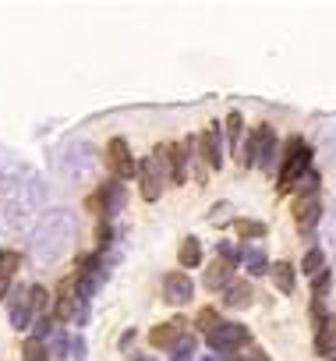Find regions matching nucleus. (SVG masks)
I'll list each match as a JSON object with an SVG mask.
<instances>
[{
  "label": "nucleus",
  "mask_w": 336,
  "mask_h": 361,
  "mask_svg": "<svg viewBox=\"0 0 336 361\" xmlns=\"http://www.w3.org/2000/svg\"><path fill=\"white\" fill-rule=\"evenodd\" d=\"M75 213L71 209H50V213L36 223L32 230V259L39 266H50L57 262L60 255H64L71 248V241H75Z\"/></svg>",
  "instance_id": "f257e3e1"
},
{
  "label": "nucleus",
  "mask_w": 336,
  "mask_h": 361,
  "mask_svg": "<svg viewBox=\"0 0 336 361\" xmlns=\"http://www.w3.org/2000/svg\"><path fill=\"white\" fill-rule=\"evenodd\" d=\"M308 163H312V145L304 142L301 135L287 138V145H283V163H280V192H290L297 180L308 174Z\"/></svg>",
  "instance_id": "f03ea898"
},
{
  "label": "nucleus",
  "mask_w": 336,
  "mask_h": 361,
  "mask_svg": "<svg viewBox=\"0 0 336 361\" xmlns=\"http://www.w3.org/2000/svg\"><path fill=\"white\" fill-rule=\"evenodd\" d=\"M106 280V262L103 255H82L78 259V269H75V290H78V301L88 305L96 294V287Z\"/></svg>",
  "instance_id": "7ed1b4c3"
},
{
  "label": "nucleus",
  "mask_w": 336,
  "mask_h": 361,
  "mask_svg": "<svg viewBox=\"0 0 336 361\" xmlns=\"http://www.w3.org/2000/svg\"><path fill=\"white\" fill-rule=\"evenodd\" d=\"M209 340V347L212 351H220V354H241L244 347H252V333H248V326H244V322H220L216 329H212V333L205 337Z\"/></svg>",
  "instance_id": "20e7f679"
},
{
  "label": "nucleus",
  "mask_w": 336,
  "mask_h": 361,
  "mask_svg": "<svg viewBox=\"0 0 336 361\" xmlns=\"http://www.w3.org/2000/svg\"><path fill=\"white\" fill-rule=\"evenodd\" d=\"M25 185H28V180H11V185L4 188V220H8V227L28 223V216H32V209H36V202H39V195H36V198H25V195H21Z\"/></svg>",
  "instance_id": "39448f33"
},
{
  "label": "nucleus",
  "mask_w": 336,
  "mask_h": 361,
  "mask_svg": "<svg viewBox=\"0 0 336 361\" xmlns=\"http://www.w3.org/2000/svg\"><path fill=\"white\" fill-rule=\"evenodd\" d=\"M163 180H170V170L160 156H149L138 163V192L145 202H156L163 195Z\"/></svg>",
  "instance_id": "423d86ee"
},
{
  "label": "nucleus",
  "mask_w": 336,
  "mask_h": 361,
  "mask_svg": "<svg viewBox=\"0 0 336 361\" xmlns=\"http://www.w3.org/2000/svg\"><path fill=\"white\" fill-rule=\"evenodd\" d=\"M60 167H64V174H68L71 180H85L88 174L96 170V149L88 145V142H78V145H71L68 153H64Z\"/></svg>",
  "instance_id": "0eeeda50"
},
{
  "label": "nucleus",
  "mask_w": 336,
  "mask_h": 361,
  "mask_svg": "<svg viewBox=\"0 0 336 361\" xmlns=\"http://www.w3.org/2000/svg\"><path fill=\"white\" fill-rule=\"evenodd\" d=\"M106 163H110V170H113L117 180H131V177L138 174L135 153H131V145H128L124 138H110V142H106Z\"/></svg>",
  "instance_id": "6e6552de"
},
{
  "label": "nucleus",
  "mask_w": 336,
  "mask_h": 361,
  "mask_svg": "<svg viewBox=\"0 0 336 361\" xmlns=\"http://www.w3.org/2000/svg\"><path fill=\"white\" fill-rule=\"evenodd\" d=\"M188 340V319H170V322H163V326H156L149 333V344L156 347V351H177L180 344Z\"/></svg>",
  "instance_id": "1a4fd4ad"
},
{
  "label": "nucleus",
  "mask_w": 336,
  "mask_h": 361,
  "mask_svg": "<svg viewBox=\"0 0 336 361\" xmlns=\"http://www.w3.org/2000/svg\"><path fill=\"white\" fill-rule=\"evenodd\" d=\"M195 297V280L192 273H185V269H174V273L163 277V301L167 305H188V301Z\"/></svg>",
  "instance_id": "9d476101"
},
{
  "label": "nucleus",
  "mask_w": 336,
  "mask_h": 361,
  "mask_svg": "<svg viewBox=\"0 0 336 361\" xmlns=\"http://www.w3.org/2000/svg\"><path fill=\"white\" fill-rule=\"evenodd\" d=\"M156 156L167 163L174 185H185V180H188V160H192L188 145H160V149H156Z\"/></svg>",
  "instance_id": "9b49d317"
},
{
  "label": "nucleus",
  "mask_w": 336,
  "mask_h": 361,
  "mask_svg": "<svg viewBox=\"0 0 336 361\" xmlns=\"http://www.w3.org/2000/svg\"><path fill=\"white\" fill-rule=\"evenodd\" d=\"M11 305H8V315H11V326L15 329H28L32 326V315H36V305H32V290L28 287H18L11 290Z\"/></svg>",
  "instance_id": "f8f14e48"
},
{
  "label": "nucleus",
  "mask_w": 336,
  "mask_h": 361,
  "mask_svg": "<svg viewBox=\"0 0 336 361\" xmlns=\"http://www.w3.org/2000/svg\"><path fill=\"white\" fill-rule=\"evenodd\" d=\"M82 308V301H78V290H75V280H64L57 287V301H53V319L57 322H68L75 319Z\"/></svg>",
  "instance_id": "ddd939ff"
},
{
  "label": "nucleus",
  "mask_w": 336,
  "mask_h": 361,
  "mask_svg": "<svg viewBox=\"0 0 336 361\" xmlns=\"http://www.w3.org/2000/svg\"><path fill=\"white\" fill-rule=\"evenodd\" d=\"M198 149H202V156L212 170H220L223 167V135H220V124H212L198 135Z\"/></svg>",
  "instance_id": "4468645a"
},
{
  "label": "nucleus",
  "mask_w": 336,
  "mask_h": 361,
  "mask_svg": "<svg viewBox=\"0 0 336 361\" xmlns=\"http://www.w3.org/2000/svg\"><path fill=\"white\" fill-rule=\"evenodd\" d=\"M319 216H322V202H319V195H312V198H297V202H294V220H297V230H301V234H308V230L319 223Z\"/></svg>",
  "instance_id": "2eb2a0df"
},
{
  "label": "nucleus",
  "mask_w": 336,
  "mask_h": 361,
  "mask_svg": "<svg viewBox=\"0 0 336 361\" xmlns=\"http://www.w3.org/2000/svg\"><path fill=\"white\" fill-rule=\"evenodd\" d=\"M124 198H128V192H124V180H106V185L100 188V205H103L106 220H110V216H117L120 209H124Z\"/></svg>",
  "instance_id": "dca6fc26"
},
{
  "label": "nucleus",
  "mask_w": 336,
  "mask_h": 361,
  "mask_svg": "<svg viewBox=\"0 0 336 361\" xmlns=\"http://www.w3.org/2000/svg\"><path fill=\"white\" fill-rule=\"evenodd\" d=\"M255 138H259V167H262V170H272V160H277V153H280L277 131H272L269 124H262V128L255 131Z\"/></svg>",
  "instance_id": "f3484780"
},
{
  "label": "nucleus",
  "mask_w": 336,
  "mask_h": 361,
  "mask_svg": "<svg viewBox=\"0 0 336 361\" xmlns=\"http://www.w3.org/2000/svg\"><path fill=\"white\" fill-rule=\"evenodd\" d=\"M241 266L248 269L252 277H262V273H269V269H272L269 255H265L259 245H244V248H241Z\"/></svg>",
  "instance_id": "a211bd4d"
},
{
  "label": "nucleus",
  "mask_w": 336,
  "mask_h": 361,
  "mask_svg": "<svg viewBox=\"0 0 336 361\" xmlns=\"http://www.w3.org/2000/svg\"><path fill=\"white\" fill-rule=\"evenodd\" d=\"M252 301H255V290H252L248 280H234V284L223 290V305H227V308H248Z\"/></svg>",
  "instance_id": "6ab92c4d"
},
{
  "label": "nucleus",
  "mask_w": 336,
  "mask_h": 361,
  "mask_svg": "<svg viewBox=\"0 0 336 361\" xmlns=\"http://www.w3.org/2000/svg\"><path fill=\"white\" fill-rule=\"evenodd\" d=\"M230 284H234V266H227V262L216 259V266L205 269V287H209V290H220V294H223Z\"/></svg>",
  "instance_id": "aec40b11"
},
{
  "label": "nucleus",
  "mask_w": 336,
  "mask_h": 361,
  "mask_svg": "<svg viewBox=\"0 0 336 361\" xmlns=\"http://www.w3.org/2000/svg\"><path fill=\"white\" fill-rule=\"evenodd\" d=\"M177 266H202V241L198 237H185L177 248Z\"/></svg>",
  "instance_id": "412c9836"
},
{
  "label": "nucleus",
  "mask_w": 336,
  "mask_h": 361,
  "mask_svg": "<svg viewBox=\"0 0 336 361\" xmlns=\"http://www.w3.org/2000/svg\"><path fill=\"white\" fill-rule=\"evenodd\" d=\"M269 273H272V284H277L280 294H294L297 277H294V266H290V262H277V266L269 269Z\"/></svg>",
  "instance_id": "4be33fe9"
},
{
  "label": "nucleus",
  "mask_w": 336,
  "mask_h": 361,
  "mask_svg": "<svg viewBox=\"0 0 336 361\" xmlns=\"http://www.w3.org/2000/svg\"><path fill=\"white\" fill-rule=\"evenodd\" d=\"M21 358H25V361H50V347H46V340L28 337V340L21 344Z\"/></svg>",
  "instance_id": "5701e85b"
},
{
  "label": "nucleus",
  "mask_w": 336,
  "mask_h": 361,
  "mask_svg": "<svg viewBox=\"0 0 336 361\" xmlns=\"http://www.w3.org/2000/svg\"><path fill=\"white\" fill-rule=\"evenodd\" d=\"M227 138H230V149H237V153H241V142H244V117H241L237 110L227 117Z\"/></svg>",
  "instance_id": "b1692460"
},
{
  "label": "nucleus",
  "mask_w": 336,
  "mask_h": 361,
  "mask_svg": "<svg viewBox=\"0 0 336 361\" xmlns=\"http://www.w3.org/2000/svg\"><path fill=\"white\" fill-rule=\"evenodd\" d=\"M294 192H297V198H312V195L319 192V174H315V170H308V174H304V177L297 180V185H294Z\"/></svg>",
  "instance_id": "393cba45"
},
{
  "label": "nucleus",
  "mask_w": 336,
  "mask_h": 361,
  "mask_svg": "<svg viewBox=\"0 0 336 361\" xmlns=\"http://www.w3.org/2000/svg\"><path fill=\"white\" fill-rule=\"evenodd\" d=\"M304 273H308V277H315V273H322V269H326V255L319 252V248H308V252H304Z\"/></svg>",
  "instance_id": "a878e982"
},
{
  "label": "nucleus",
  "mask_w": 336,
  "mask_h": 361,
  "mask_svg": "<svg viewBox=\"0 0 336 361\" xmlns=\"http://www.w3.org/2000/svg\"><path fill=\"white\" fill-rule=\"evenodd\" d=\"M234 230L248 241V237H265V223H259V220H234Z\"/></svg>",
  "instance_id": "bb28decb"
},
{
  "label": "nucleus",
  "mask_w": 336,
  "mask_h": 361,
  "mask_svg": "<svg viewBox=\"0 0 336 361\" xmlns=\"http://www.w3.org/2000/svg\"><path fill=\"white\" fill-rule=\"evenodd\" d=\"M241 163L244 167H259V138L248 135V142H241Z\"/></svg>",
  "instance_id": "cd10ccee"
},
{
  "label": "nucleus",
  "mask_w": 336,
  "mask_h": 361,
  "mask_svg": "<svg viewBox=\"0 0 336 361\" xmlns=\"http://www.w3.org/2000/svg\"><path fill=\"white\" fill-rule=\"evenodd\" d=\"M315 351L329 361L333 358V351H336V337L329 333V329H319V333H315Z\"/></svg>",
  "instance_id": "c85d7f7f"
},
{
  "label": "nucleus",
  "mask_w": 336,
  "mask_h": 361,
  "mask_svg": "<svg viewBox=\"0 0 336 361\" xmlns=\"http://www.w3.org/2000/svg\"><path fill=\"white\" fill-rule=\"evenodd\" d=\"M220 322H223V319H220V312H216V308H202V312H198V329H205V337H209Z\"/></svg>",
  "instance_id": "c756f323"
},
{
  "label": "nucleus",
  "mask_w": 336,
  "mask_h": 361,
  "mask_svg": "<svg viewBox=\"0 0 336 361\" xmlns=\"http://www.w3.org/2000/svg\"><path fill=\"white\" fill-rule=\"evenodd\" d=\"M216 259L227 262V266H237V262H241V252L230 245V241H220V245H216Z\"/></svg>",
  "instance_id": "7c9ffc66"
},
{
  "label": "nucleus",
  "mask_w": 336,
  "mask_h": 361,
  "mask_svg": "<svg viewBox=\"0 0 336 361\" xmlns=\"http://www.w3.org/2000/svg\"><path fill=\"white\" fill-rule=\"evenodd\" d=\"M230 361H269V354H265L262 347H255V344H252V347H244L241 354H234Z\"/></svg>",
  "instance_id": "2f4dec72"
},
{
  "label": "nucleus",
  "mask_w": 336,
  "mask_h": 361,
  "mask_svg": "<svg viewBox=\"0 0 336 361\" xmlns=\"http://www.w3.org/2000/svg\"><path fill=\"white\" fill-rule=\"evenodd\" d=\"M329 284H333V273H329V269L315 273V277H312V290H315V297H322V294L329 290Z\"/></svg>",
  "instance_id": "473e14b6"
},
{
  "label": "nucleus",
  "mask_w": 336,
  "mask_h": 361,
  "mask_svg": "<svg viewBox=\"0 0 336 361\" xmlns=\"http://www.w3.org/2000/svg\"><path fill=\"white\" fill-rule=\"evenodd\" d=\"M192 358H195V337H188L185 344H180V347L174 351V358H170V361H192Z\"/></svg>",
  "instance_id": "72a5a7b5"
},
{
  "label": "nucleus",
  "mask_w": 336,
  "mask_h": 361,
  "mask_svg": "<svg viewBox=\"0 0 336 361\" xmlns=\"http://www.w3.org/2000/svg\"><path fill=\"white\" fill-rule=\"evenodd\" d=\"M18 252H4V255H0V273H4V277H11L15 273V269H18Z\"/></svg>",
  "instance_id": "f704fd0d"
},
{
  "label": "nucleus",
  "mask_w": 336,
  "mask_h": 361,
  "mask_svg": "<svg viewBox=\"0 0 336 361\" xmlns=\"http://www.w3.org/2000/svg\"><path fill=\"white\" fill-rule=\"evenodd\" d=\"M28 290H32V305H36V312H43V308H46L50 290H46V287H28Z\"/></svg>",
  "instance_id": "c9c22d12"
},
{
  "label": "nucleus",
  "mask_w": 336,
  "mask_h": 361,
  "mask_svg": "<svg viewBox=\"0 0 336 361\" xmlns=\"http://www.w3.org/2000/svg\"><path fill=\"white\" fill-rule=\"evenodd\" d=\"M68 354L82 361V358H85V340H82V337H75V340H71V347H68Z\"/></svg>",
  "instance_id": "e433bc0d"
},
{
  "label": "nucleus",
  "mask_w": 336,
  "mask_h": 361,
  "mask_svg": "<svg viewBox=\"0 0 336 361\" xmlns=\"http://www.w3.org/2000/svg\"><path fill=\"white\" fill-rule=\"evenodd\" d=\"M135 344V329H124V337H120V351H128Z\"/></svg>",
  "instance_id": "4c0bfd02"
},
{
  "label": "nucleus",
  "mask_w": 336,
  "mask_h": 361,
  "mask_svg": "<svg viewBox=\"0 0 336 361\" xmlns=\"http://www.w3.org/2000/svg\"><path fill=\"white\" fill-rule=\"evenodd\" d=\"M8 294H11V277L0 273V297H8Z\"/></svg>",
  "instance_id": "58836bf2"
},
{
  "label": "nucleus",
  "mask_w": 336,
  "mask_h": 361,
  "mask_svg": "<svg viewBox=\"0 0 336 361\" xmlns=\"http://www.w3.org/2000/svg\"><path fill=\"white\" fill-rule=\"evenodd\" d=\"M326 329H329V333L336 337V315H329V326H326Z\"/></svg>",
  "instance_id": "ea45409f"
},
{
  "label": "nucleus",
  "mask_w": 336,
  "mask_h": 361,
  "mask_svg": "<svg viewBox=\"0 0 336 361\" xmlns=\"http://www.w3.org/2000/svg\"><path fill=\"white\" fill-rule=\"evenodd\" d=\"M202 361H216V358H202Z\"/></svg>",
  "instance_id": "a19ab883"
},
{
  "label": "nucleus",
  "mask_w": 336,
  "mask_h": 361,
  "mask_svg": "<svg viewBox=\"0 0 336 361\" xmlns=\"http://www.w3.org/2000/svg\"><path fill=\"white\" fill-rule=\"evenodd\" d=\"M329 361H336V358H329Z\"/></svg>",
  "instance_id": "79ce46f5"
},
{
  "label": "nucleus",
  "mask_w": 336,
  "mask_h": 361,
  "mask_svg": "<svg viewBox=\"0 0 336 361\" xmlns=\"http://www.w3.org/2000/svg\"><path fill=\"white\" fill-rule=\"evenodd\" d=\"M0 255H4V252H0Z\"/></svg>",
  "instance_id": "37998d69"
}]
</instances>
